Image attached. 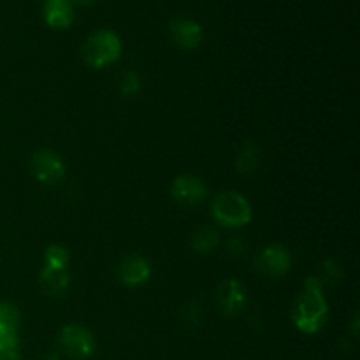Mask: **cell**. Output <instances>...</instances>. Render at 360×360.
Here are the masks:
<instances>
[{
	"instance_id": "cell-1",
	"label": "cell",
	"mask_w": 360,
	"mask_h": 360,
	"mask_svg": "<svg viewBox=\"0 0 360 360\" xmlns=\"http://www.w3.org/2000/svg\"><path fill=\"white\" fill-rule=\"evenodd\" d=\"M327 316H329V308L323 295V285L320 283L319 278H306L304 287L292 306V322L301 333L316 334L323 329Z\"/></svg>"
},
{
	"instance_id": "cell-2",
	"label": "cell",
	"mask_w": 360,
	"mask_h": 360,
	"mask_svg": "<svg viewBox=\"0 0 360 360\" xmlns=\"http://www.w3.org/2000/svg\"><path fill=\"white\" fill-rule=\"evenodd\" d=\"M211 217L220 227L241 229L252 221V204L239 192L225 190L214 195L211 202Z\"/></svg>"
},
{
	"instance_id": "cell-3",
	"label": "cell",
	"mask_w": 360,
	"mask_h": 360,
	"mask_svg": "<svg viewBox=\"0 0 360 360\" xmlns=\"http://www.w3.org/2000/svg\"><path fill=\"white\" fill-rule=\"evenodd\" d=\"M122 51L123 46L118 34L108 30V28H101L88 35L81 48V56L91 69H104V67L118 62Z\"/></svg>"
},
{
	"instance_id": "cell-4",
	"label": "cell",
	"mask_w": 360,
	"mask_h": 360,
	"mask_svg": "<svg viewBox=\"0 0 360 360\" xmlns=\"http://www.w3.org/2000/svg\"><path fill=\"white\" fill-rule=\"evenodd\" d=\"M58 347L67 357L83 360L95 354V338L86 327L69 323L58 334Z\"/></svg>"
},
{
	"instance_id": "cell-5",
	"label": "cell",
	"mask_w": 360,
	"mask_h": 360,
	"mask_svg": "<svg viewBox=\"0 0 360 360\" xmlns=\"http://www.w3.org/2000/svg\"><path fill=\"white\" fill-rule=\"evenodd\" d=\"M253 267L262 276L276 280L290 271L292 255L283 245H269L257 253L253 259Z\"/></svg>"
},
{
	"instance_id": "cell-6",
	"label": "cell",
	"mask_w": 360,
	"mask_h": 360,
	"mask_svg": "<svg viewBox=\"0 0 360 360\" xmlns=\"http://www.w3.org/2000/svg\"><path fill=\"white\" fill-rule=\"evenodd\" d=\"M248 295H246L245 285L238 280H224L218 283L217 292H214V304L218 311L224 313L225 316H238L246 309Z\"/></svg>"
},
{
	"instance_id": "cell-7",
	"label": "cell",
	"mask_w": 360,
	"mask_h": 360,
	"mask_svg": "<svg viewBox=\"0 0 360 360\" xmlns=\"http://www.w3.org/2000/svg\"><path fill=\"white\" fill-rule=\"evenodd\" d=\"M30 171L41 185H55L65 176V164L55 151L39 150L32 155Z\"/></svg>"
},
{
	"instance_id": "cell-8",
	"label": "cell",
	"mask_w": 360,
	"mask_h": 360,
	"mask_svg": "<svg viewBox=\"0 0 360 360\" xmlns=\"http://www.w3.org/2000/svg\"><path fill=\"white\" fill-rule=\"evenodd\" d=\"M207 195V186L199 176L183 174L172 181L171 197L179 206L192 207L202 202Z\"/></svg>"
},
{
	"instance_id": "cell-9",
	"label": "cell",
	"mask_w": 360,
	"mask_h": 360,
	"mask_svg": "<svg viewBox=\"0 0 360 360\" xmlns=\"http://www.w3.org/2000/svg\"><path fill=\"white\" fill-rule=\"evenodd\" d=\"M169 39L183 51H193L202 44V27L192 18H174L169 23Z\"/></svg>"
},
{
	"instance_id": "cell-10",
	"label": "cell",
	"mask_w": 360,
	"mask_h": 360,
	"mask_svg": "<svg viewBox=\"0 0 360 360\" xmlns=\"http://www.w3.org/2000/svg\"><path fill=\"white\" fill-rule=\"evenodd\" d=\"M151 276V264L150 260L144 259L143 255H127L116 267V278L125 287H141L146 283Z\"/></svg>"
},
{
	"instance_id": "cell-11",
	"label": "cell",
	"mask_w": 360,
	"mask_h": 360,
	"mask_svg": "<svg viewBox=\"0 0 360 360\" xmlns=\"http://www.w3.org/2000/svg\"><path fill=\"white\" fill-rule=\"evenodd\" d=\"M42 16L48 27L65 30L74 21V6L69 0H46Z\"/></svg>"
},
{
	"instance_id": "cell-12",
	"label": "cell",
	"mask_w": 360,
	"mask_h": 360,
	"mask_svg": "<svg viewBox=\"0 0 360 360\" xmlns=\"http://www.w3.org/2000/svg\"><path fill=\"white\" fill-rule=\"evenodd\" d=\"M39 285L48 297H63L69 292L70 274L67 269H48V267H44L41 271V276H39Z\"/></svg>"
},
{
	"instance_id": "cell-13",
	"label": "cell",
	"mask_w": 360,
	"mask_h": 360,
	"mask_svg": "<svg viewBox=\"0 0 360 360\" xmlns=\"http://www.w3.org/2000/svg\"><path fill=\"white\" fill-rule=\"evenodd\" d=\"M260 162H262V155H260L259 146L253 141H246L236 155V171L243 176H250L259 171Z\"/></svg>"
},
{
	"instance_id": "cell-14",
	"label": "cell",
	"mask_w": 360,
	"mask_h": 360,
	"mask_svg": "<svg viewBox=\"0 0 360 360\" xmlns=\"http://www.w3.org/2000/svg\"><path fill=\"white\" fill-rule=\"evenodd\" d=\"M190 246L199 255L213 253L220 246V234L213 227H199L190 236Z\"/></svg>"
},
{
	"instance_id": "cell-15",
	"label": "cell",
	"mask_w": 360,
	"mask_h": 360,
	"mask_svg": "<svg viewBox=\"0 0 360 360\" xmlns=\"http://www.w3.org/2000/svg\"><path fill=\"white\" fill-rule=\"evenodd\" d=\"M178 319L179 322L185 327H188V329L200 326V322H202L204 319L202 304H200L199 301H195V299H188V301L183 302V304L179 306Z\"/></svg>"
},
{
	"instance_id": "cell-16",
	"label": "cell",
	"mask_w": 360,
	"mask_h": 360,
	"mask_svg": "<svg viewBox=\"0 0 360 360\" xmlns=\"http://www.w3.org/2000/svg\"><path fill=\"white\" fill-rule=\"evenodd\" d=\"M70 262V253L65 246L51 245L44 250V267L48 269H67Z\"/></svg>"
},
{
	"instance_id": "cell-17",
	"label": "cell",
	"mask_w": 360,
	"mask_h": 360,
	"mask_svg": "<svg viewBox=\"0 0 360 360\" xmlns=\"http://www.w3.org/2000/svg\"><path fill=\"white\" fill-rule=\"evenodd\" d=\"M18 327H20V311L9 302H0V336L18 334Z\"/></svg>"
},
{
	"instance_id": "cell-18",
	"label": "cell",
	"mask_w": 360,
	"mask_h": 360,
	"mask_svg": "<svg viewBox=\"0 0 360 360\" xmlns=\"http://www.w3.org/2000/svg\"><path fill=\"white\" fill-rule=\"evenodd\" d=\"M141 88H143V81H141V76L136 70H127V72L122 74L118 83V90L123 97H137V95L141 94Z\"/></svg>"
},
{
	"instance_id": "cell-19",
	"label": "cell",
	"mask_w": 360,
	"mask_h": 360,
	"mask_svg": "<svg viewBox=\"0 0 360 360\" xmlns=\"http://www.w3.org/2000/svg\"><path fill=\"white\" fill-rule=\"evenodd\" d=\"M343 278V269H341L340 264L334 259L323 260L322 264V276H320V283L327 285H338Z\"/></svg>"
},
{
	"instance_id": "cell-20",
	"label": "cell",
	"mask_w": 360,
	"mask_h": 360,
	"mask_svg": "<svg viewBox=\"0 0 360 360\" xmlns=\"http://www.w3.org/2000/svg\"><path fill=\"white\" fill-rule=\"evenodd\" d=\"M248 250V245L243 239V236H232L227 241V252L231 257H243Z\"/></svg>"
},
{
	"instance_id": "cell-21",
	"label": "cell",
	"mask_w": 360,
	"mask_h": 360,
	"mask_svg": "<svg viewBox=\"0 0 360 360\" xmlns=\"http://www.w3.org/2000/svg\"><path fill=\"white\" fill-rule=\"evenodd\" d=\"M70 4H77V6H91L94 2H97V0H69Z\"/></svg>"
},
{
	"instance_id": "cell-22",
	"label": "cell",
	"mask_w": 360,
	"mask_h": 360,
	"mask_svg": "<svg viewBox=\"0 0 360 360\" xmlns=\"http://www.w3.org/2000/svg\"><path fill=\"white\" fill-rule=\"evenodd\" d=\"M37 360H60V357L56 354H46L42 357H39Z\"/></svg>"
},
{
	"instance_id": "cell-23",
	"label": "cell",
	"mask_w": 360,
	"mask_h": 360,
	"mask_svg": "<svg viewBox=\"0 0 360 360\" xmlns=\"http://www.w3.org/2000/svg\"><path fill=\"white\" fill-rule=\"evenodd\" d=\"M0 360H2V359H0Z\"/></svg>"
}]
</instances>
